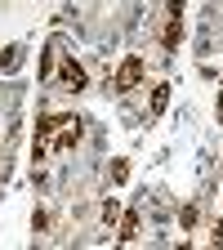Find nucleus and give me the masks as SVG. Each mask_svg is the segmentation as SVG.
<instances>
[{
  "label": "nucleus",
  "instance_id": "nucleus-1",
  "mask_svg": "<svg viewBox=\"0 0 223 250\" xmlns=\"http://www.w3.org/2000/svg\"><path fill=\"white\" fill-rule=\"evenodd\" d=\"M139 81H143V58H139V54H130V58L116 67V89H134Z\"/></svg>",
  "mask_w": 223,
  "mask_h": 250
},
{
  "label": "nucleus",
  "instance_id": "nucleus-2",
  "mask_svg": "<svg viewBox=\"0 0 223 250\" xmlns=\"http://www.w3.org/2000/svg\"><path fill=\"white\" fill-rule=\"evenodd\" d=\"M58 81L67 85V89H85V67L76 58H62V67H58Z\"/></svg>",
  "mask_w": 223,
  "mask_h": 250
},
{
  "label": "nucleus",
  "instance_id": "nucleus-3",
  "mask_svg": "<svg viewBox=\"0 0 223 250\" xmlns=\"http://www.w3.org/2000/svg\"><path fill=\"white\" fill-rule=\"evenodd\" d=\"M139 237V210H121V246Z\"/></svg>",
  "mask_w": 223,
  "mask_h": 250
},
{
  "label": "nucleus",
  "instance_id": "nucleus-4",
  "mask_svg": "<svg viewBox=\"0 0 223 250\" xmlns=\"http://www.w3.org/2000/svg\"><path fill=\"white\" fill-rule=\"evenodd\" d=\"M147 107H152V116H161V112L170 107V85H165V81L152 85V103H147Z\"/></svg>",
  "mask_w": 223,
  "mask_h": 250
},
{
  "label": "nucleus",
  "instance_id": "nucleus-5",
  "mask_svg": "<svg viewBox=\"0 0 223 250\" xmlns=\"http://www.w3.org/2000/svg\"><path fill=\"white\" fill-rule=\"evenodd\" d=\"M107 179H112V183H125V179H130V161H125V156H116V161L107 166Z\"/></svg>",
  "mask_w": 223,
  "mask_h": 250
},
{
  "label": "nucleus",
  "instance_id": "nucleus-6",
  "mask_svg": "<svg viewBox=\"0 0 223 250\" xmlns=\"http://www.w3.org/2000/svg\"><path fill=\"white\" fill-rule=\"evenodd\" d=\"M179 41H183V18H170V22H165V45L174 49Z\"/></svg>",
  "mask_w": 223,
  "mask_h": 250
},
{
  "label": "nucleus",
  "instance_id": "nucleus-7",
  "mask_svg": "<svg viewBox=\"0 0 223 250\" xmlns=\"http://www.w3.org/2000/svg\"><path fill=\"white\" fill-rule=\"evenodd\" d=\"M76 139H81V125H76V130H62V134L54 139V147H76Z\"/></svg>",
  "mask_w": 223,
  "mask_h": 250
},
{
  "label": "nucleus",
  "instance_id": "nucleus-8",
  "mask_svg": "<svg viewBox=\"0 0 223 250\" xmlns=\"http://www.w3.org/2000/svg\"><path fill=\"white\" fill-rule=\"evenodd\" d=\"M103 224H107V228H112V224H121V206H116V201H107V206H103Z\"/></svg>",
  "mask_w": 223,
  "mask_h": 250
},
{
  "label": "nucleus",
  "instance_id": "nucleus-9",
  "mask_svg": "<svg viewBox=\"0 0 223 250\" xmlns=\"http://www.w3.org/2000/svg\"><path fill=\"white\" fill-rule=\"evenodd\" d=\"M179 224L192 228V224H197V206H183V210H179Z\"/></svg>",
  "mask_w": 223,
  "mask_h": 250
},
{
  "label": "nucleus",
  "instance_id": "nucleus-10",
  "mask_svg": "<svg viewBox=\"0 0 223 250\" xmlns=\"http://www.w3.org/2000/svg\"><path fill=\"white\" fill-rule=\"evenodd\" d=\"M18 54H22L18 45H14V49H5V54H0V67H14V62H18Z\"/></svg>",
  "mask_w": 223,
  "mask_h": 250
},
{
  "label": "nucleus",
  "instance_id": "nucleus-11",
  "mask_svg": "<svg viewBox=\"0 0 223 250\" xmlns=\"http://www.w3.org/2000/svg\"><path fill=\"white\" fill-rule=\"evenodd\" d=\"M165 14L170 18H183V0H165Z\"/></svg>",
  "mask_w": 223,
  "mask_h": 250
},
{
  "label": "nucleus",
  "instance_id": "nucleus-12",
  "mask_svg": "<svg viewBox=\"0 0 223 250\" xmlns=\"http://www.w3.org/2000/svg\"><path fill=\"white\" fill-rule=\"evenodd\" d=\"M210 241H214V250H223V224H214V232H210Z\"/></svg>",
  "mask_w": 223,
  "mask_h": 250
},
{
  "label": "nucleus",
  "instance_id": "nucleus-13",
  "mask_svg": "<svg viewBox=\"0 0 223 250\" xmlns=\"http://www.w3.org/2000/svg\"><path fill=\"white\" fill-rule=\"evenodd\" d=\"M219 112H223V89H219Z\"/></svg>",
  "mask_w": 223,
  "mask_h": 250
}]
</instances>
